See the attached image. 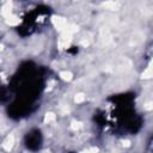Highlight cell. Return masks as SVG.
Returning <instances> with one entry per match:
<instances>
[{
	"label": "cell",
	"mask_w": 153,
	"mask_h": 153,
	"mask_svg": "<svg viewBox=\"0 0 153 153\" xmlns=\"http://www.w3.org/2000/svg\"><path fill=\"white\" fill-rule=\"evenodd\" d=\"M26 146L30 149H37L41 146L42 142V137H41V133L38 130H32L30 133H27L26 135Z\"/></svg>",
	"instance_id": "6da1fadb"
}]
</instances>
